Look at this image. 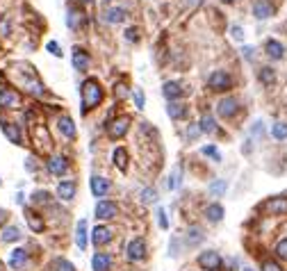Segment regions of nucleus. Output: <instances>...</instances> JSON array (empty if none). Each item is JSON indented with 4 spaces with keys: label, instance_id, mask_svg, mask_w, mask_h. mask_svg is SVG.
<instances>
[{
    "label": "nucleus",
    "instance_id": "09e8293b",
    "mask_svg": "<svg viewBox=\"0 0 287 271\" xmlns=\"http://www.w3.org/2000/svg\"><path fill=\"white\" fill-rule=\"evenodd\" d=\"M134 103H137L139 109H144V103H146V98H144L141 91H134Z\"/></svg>",
    "mask_w": 287,
    "mask_h": 271
},
{
    "label": "nucleus",
    "instance_id": "5701e85b",
    "mask_svg": "<svg viewBox=\"0 0 287 271\" xmlns=\"http://www.w3.org/2000/svg\"><path fill=\"white\" fill-rule=\"evenodd\" d=\"M162 96L169 100H176L183 96V87H180V82H174V80H169V82L162 84Z\"/></svg>",
    "mask_w": 287,
    "mask_h": 271
},
{
    "label": "nucleus",
    "instance_id": "72a5a7b5",
    "mask_svg": "<svg viewBox=\"0 0 287 271\" xmlns=\"http://www.w3.org/2000/svg\"><path fill=\"white\" fill-rule=\"evenodd\" d=\"M201 130H203V132H214V130H217V123H214V118L210 116V114H205L203 118H201Z\"/></svg>",
    "mask_w": 287,
    "mask_h": 271
},
{
    "label": "nucleus",
    "instance_id": "f704fd0d",
    "mask_svg": "<svg viewBox=\"0 0 287 271\" xmlns=\"http://www.w3.org/2000/svg\"><path fill=\"white\" fill-rule=\"evenodd\" d=\"M50 194L48 192H35L32 194V203H35V205H50Z\"/></svg>",
    "mask_w": 287,
    "mask_h": 271
},
{
    "label": "nucleus",
    "instance_id": "bf43d9fd",
    "mask_svg": "<svg viewBox=\"0 0 287 271\" xmlns=\"http://www.w3.org/2000/svg\"><path fill=\"white\" fill-rule=\"evenodd\" d=\"M0 185H3V183H0Z\"/></svg>",
    "mask_w": 287,
    "mask_h": 271
},
{
    "label": "nucleus",
    "instance_id": "6e6552de",
    "mask_svg": "<svg viewBox=\"0 0 287 271\" xmlns=\"http://www.w3.org/2000/svg\"><path fill=\"white\" fill-rule=\"evenodd\" d=\"M112 239H114V230L112 228H107V226H96L94 230H91V244L98 246V248L107 246Z\"/></svg>",
    "mask_w": 287,
    "mask_h": 271
},
{
    "label": "nucleus",
    "instance_id": "3c124183",
    "mask_svg": "<svg viewBox=\"0 0 287 271\" xmlns=\"http://www.w3.org/2000/svg\"><path fill=\"white\" fill-rule=\"evenodd\" d=\"M242 53H244V59H253V57H255V50H253L251 46H244Z\"/></svg>",
    "mask_w": 287,
    "mask_h": 271
},
{
    "label": "nucleus",
    "instance_id": "5fc2aeb1",
    "mask_svg": "<svg viewBox=\"0 0 287 271\" xmlns=\"http://www.w3.org/2000/svg\"><path fill=\"white\" fill-rule=\"evenodd\" d=\"M242 271H253V269H251V266H244V269H242Z\"/></svg>",
    "mask_w": 287,
    "mask_h": 271
},
{
    "label": "nucleus",
    "instance_id": "c756f323",
    "mask_svg": "<svg viewBox=\"0 0 287 271\" xmlns=\"http://www.w3.org/2000/svg\"><path fill=\"white\" fill-rule=\"evenodd\" d=\"M50 269L53 271H75V264L71 260H66V257H55Z\"/></svg>",
    "mask_w": 287,
    "mask_h": 271
},
{
    "label": "nucleus",
    "instance_id": "b1692460",
    "mask_svg": "<svg viewBox=\"0 0 287 271\" xmlns=\"http://www.w3.org/2000/svg\"><path fill=\"white\" fill-rule=\"evenodd\" d=\"M125 10L123 7H109V10H105V14H103V19H105V23H121V21H125Z\"/></svg>",
    "mask_w": 287,
    "mask_h": 271
},
{
    "label": "nucleus",
    "instance_id": "13d9d810",
    "mask_svg": "<svg viewBox=\"0 0 287 271\" xmlns=\"http://www.w3.org/2000/svg\"><path fill=\"white\" fill-rule=\"evenodd\" d=\"M189 3H198V0H189Z\"/></svg>",
    "mask_w": 287,
    "mask_h": 271
},
{
    "label": "nucleus",
    "instance_id": "a211bd4d",
    "mask_svg": "<svg viewBox=\"0 0 287 271\" xmlns=\"http://www.w3.org/2000/svg\"><path fill=\"white\" fill-rule=\"evenodd\" d=\"M223 217H226V210H223L221 203H210L208 207H205V219L212 223H221Z\"/></svg>",
    "mask_w": 287,
    "mask_h": 271
},
{
    "label": "nucleus",
    "instance_id": "4d7b16f0",
    "mask_svg": "<svg viewBox=\"0 0 287 271\" xmlns=\"http://www.w3.org/2000/svg\"><path fill=\"white\" fill-rule=\"evenodd\" d=\"M223 3H235V0H223Z\"/></svg>",
    "mask_w": 287,
    "mask_h": 271
},
{
    "label": "nucleus",
    "instance_id": "ddd939ff",
    "mask_svg": "<svg viewBox=\"0 0 287 271\" xmlns=\"http://www.w3.org/2000/svg\"><path fill=\"white\" fill-rule=\"evenodd\" d=\"M75 192H78V185H75L73 180H62V183L57 185V198H60V201H64V203L73 201Z\"/></svg>",
    "mask_w": 287,
    "mask_h": 271
},
{
    "label": "nucleus",
    "instance_id": "f8f14e48",
    "mask_svg": "<svg viewBox=\"0 0 287 271\" xmlns=\"http://www.w3.org/2000/svg\"><path fill=\"white\" fill-rule=\"evenodd\" d=\"M25 221H28V228H30L32 232H37V235L46 230L44 217H41L39 212H35V210H30V207H25Z\"/></svg>",
    "mask_w": 287,
    "mask_h": 271
},
{
    "label": "nucleus",
    "instance_id": "8fccbe9b",
    "mask_svg": "<svg viewBox=\"0 0 287 271\" xmlns=\"http://www.w3.org/2000/svg\"><path fill=\"white\" fill-rule=\"evenodd\" d=\"M7 219H10V212L0 207V228H5V226H7Z\"/></svg>",
    "mask_w": 287,
    "mask_h": 271
},
{
    "label": "nucleus",
    "instance_id": "2f4dec72",
    "mask_svg": "<svg viewBox=\"0 0 287 271\" xmlns=\"http://www.w3.org/2000/svg\"><path fill=\"white\" fill-rule=\"evenodd\" d=\"M139 196H141V203H146V205H153V203L158 201V192H155L153 187H144Z\"/></svg>",
    "mask_w": 287,
    "mask_h": 271
},
{
    "label": "nucleus",
    "instance_id": "393cba45",
    "mask_svg": "<svg viewBox=\"0 0 287 271\" xmlns=\"http://www.w3.org/2000/svg\"><path fill=\"white\" fill-rule=\"evenodd\" d=\"M264 50H267V55L271 59H282L285 57V48H282V44L280 41H276V39H269L267 44H264Z\"/></svg>",
    "mask_w": 287,
    "mask_h": 271
},
{
    "label": "nucleus",
    "instance_id": "412c9836",
    "mask_svg": "<svg viewBox=\"0 0 287 271\" xmlns=\"http://www.w3.org/2000/svg\"><path fill=\"white\" fill-rule=\"evenodd\" d=\"M237 107H239V103L235 98H223L221 103L217 105V112L221 114L223 118H230V116H235V112H237Z\"/></svg>",
    "mask_w": 287,
    "mask_h": 271
},
{
    "label": "nucleus",
    "instance_id": "79ce46f5",
    "mask_svg": "<svg viewBox=\"0 0 287 271\" xmlns=\"http://www.w3.org/2000/svg\"><path fill=\"white\" fill-rule=\"evenodd\" d=\"M178 178H183V171H180V169H176L174 176H171V183H169V187H171V189H178V187H180V180H178Z\"/></svg>",
    "mask_w": 287,
    "mask_h": 271
},
{
    "label": "nucleus",
    "instance_id": "7ed1b4c3",
    "mask_svg": "<svg viewBox=\"0 0 287 271\" xmlns=\"http://www.w3.org/2000/svg\"><path fill=\"white\" fill-rule=\"evenodd\" d=\"M196 264L201 266L203 271H221V266H223V257H221V253H217V251H203L201 255L196 257Z\"/></svg>",
    "mask_w": 287,
    "mask_h": 271
},
{
    "label": "nucleus",
    "instance_id": "2eb2a0df",
    "mask_svg": "<svg viewBox=\"0 0 287 271\" xmlns=\"http://www.w3.org/2000/svg\"><path fill=\"white\" fill-rule=\"evenodd\" d=\"M28 260H30V253L25 251V248H14V251H12V255H10V266H12L14 271L25 269Z\"/></svg>",
    "mask_w": 287,
    "mask_h": 271
},
{
    "label": "nucleus",
    "instance_id": "a878e982",
    "mask_svg": "<svg viewBox=\"0 0 287 271\" xmlns=\"http://www.w3.org/2000/svg\"><path fill=\"white\" fill-rule=\"evenodd\" d=\"M57 125H60V132L64 134V137H69V139L75 137V123L71 116H62L60 121H57Z\"/></svg>",
    "mask_w": 287,
    "mask_h": 271
},
{
    "label": "nucleus",
    "instance_id": "423d86ee",
    "mask_svg": "<svg viewBox=\"0 0 287 271\" xmlns=\"http://www.w3.org/2000/svg\"><path fill=\"white\" fill-rule=\"evenodd\" d=\"M21 107V96L16 89L0 87V109H19Z\"/></svg>",
    "mask_w": 287,
    "mask_h": 271
},
{
    "label": "nucleus",
    "instance_id": "4468645a",
    "mask_svg": "<svg viewBox=\"0 0 287 271\" xmlns=\"http://www.w3.org/2000/svg\"><path fill=\"white\" fill-rule=\"evenodd\" d=\"M91 269L94 271H109L112 269V255L105 251H96L91 257Z\"/></svg>",
    "mask_w": 287,
    "mask_h": 271
},
{
    "label": "nucleus",
    "instance_id": "603ef678",
    "mask_svg": "<svg viewBox=\"0 0 287 271\" xmlns=\"http://www.w3.org/2000/svg\"><path fill=\"white\" fill-rule=\"evenodd\" d=\"M226 264L230 266V271H237V260H235V257H228Z\"/></svg>",
    "mask_w": 287,
    "mask_h": 271
},
{
    "label": "nucleus",
    "instance_id": "ea45409f",
    "mask_svg": "<svg viewBox=\"0 0 287 271\" xmlns=\"http://www.w3.org/2000/svg\"><path fill=\"white\" fill-rule=\"evenodd\" d=\"M262 271H282V266L276 260H264L262 262Z\"/></svg>",
    "mask_w": 287,
    "mask_h": 271
},
{
    "label": "nucleus",
    "instance_id": "0eeeda50",
    "mask_svg": "<svg viewBox=\"0 0 287 271\" xmlns=\"http://www.w3.org/2000/svg\"><path fill=\"white\" fill-rule=\"evenodd\" d=\"M208 84L212 91H228V89L233 87V78H230L226 71H214L208 78Z\"/></svg>",
    "mask_w": 287,
    "mask_h": 271
},
{
    "label": "nucleus",
    "instance_id": "49530a36",
    "mask_svg": "<svg viewBox=\"0 0 287 271\" xmlns=\"http://www.w3.org/2000/svg\"><path fill=\"white\" fill-rule=\"evenodd\" d=\"M230 37H233V39H237V41H242L244 39V30L239 28V25H233V28H230Z\"/></svg>",
    "mask_w": 287,
    "mask_h": 271
},
{
    "label": "nucleus",
    "instance_id": "a18cd8bd",
    "mask_svg": "<svg viewBox=\"0 0 287 271\" xmlns=\"http://www.w3.org/2000/svg\"><path fill=\"white\" fill-rule=\"evenodd\" d=\"M123 35H125V39L132 41V44H134V41L139 39V30H137V28H128V30L123 32Z\"/></svg>",
    "mask_w": 287,
    "mask_h": 271
},
{
    "label": "nucleus",
    "instance_id": "9d476101",
    "mask_svg": "<svg viewBox=\"0 0 287 271\" xmlns=\"http://www.w3.org/2000/svg\"><path fill=\"white\" fill-rule=\"evenodd\" d=\"M128 125H130V118H128V116L114 118L112 123L107 125V134H109L112 139H121L125 132H128Z\"/></svg>",
    "mask_w": 287,
    "mask_h": 271
},
{
    "label": "nucleus",
    "instance_id": "cd10ccee",
    "mask_svg": "<svg viewBox=\"0 0 287 271\" xmlns=\"http://www.w3.org/2000/svg\"><path fill=\"white\" fill-rule=\"evenodd\" d=\"M205 242V232L201 230V228H189L187 230V244L189 246H198V244H203Z\"/></svg>",
    "mask_w": 287,
    "mask_h": 271
},
{
    "label": "nucleus",
    "instance_id": "37998d69",
    "mask_svg": "<svg viewBox=\"0 0 287 271\" xmlns=\"http://www.w3.org/2000/svg\"><path fill=\"white\" fill-rule=\"evenodd\" d=\"M114 94H116V98H119V100L128 98V87H125L123 82H119V84H116V91H114Z\"/></svg>",
    "mask_w": 287,
    "mask_h": 271
},
{
    "label": "nucleus",
    "instance_id": "473e14b6",
    "mask_svg": "<svg viewBox=\"0 0 287 271\" xmlns=\"http://www.w3.org/2000/svg\"><path fill=\"white\" fill-rule=\"evenodd\" d=\"M271 134L276 139H287V123H282V121H278V123L271 125Z\"/></svg>",
    "mask_w": 287,
    "mask_h": 271
},
{
    "label": "nucleus",
    "instance_id": "6ab92c4d",
    "mask_svg": "<svg viewBox=\"0 0 287 271\" xmlns=\"http://www.w3.org/2000/svg\"><path fill=\"white\" fill-rule=\"evenodd\" d=\"M253 16L260 19V21L271 19V16H273V7L269 5L267 0H255V3H253Z\"/></svg>",
    "mask_w": 287,
    "mask_h": 271
},
{
    "label": "nucleus",
    "instance_id": "4be33fe9",
    "mask_svg": "<svg viewBox=\"0 0 287 271\" xmlns=\"http://www.w3.org/2000/svg\"><path fill=\"white\" fill-rule=\"evenodd\" d=\"M21 228L19 226H5L3 228V232H0V242H5V244H16L21 242Z\"/></svg>",
    "mask_w": 287,
    "mask_h": 271
},
{
    "label": "nucleus",
    "instance_id": "c9c22d12",
    "mask_svg": "<svg viewBox=\"0 0 287 271\" xmlns=\"http://www.w3.org/2000/svg\"><path fill=\"white\" fill-rule=\"evenodd\" d=\"M226 189H228L226 180H217V183L210 185V194H212V196H223V192H226Z\"/></svg>",
    "mask_w": 287,
    "mask_h": 271
},
{
    "label": "nucleus",
    "instance_id": "6e6d98bb",
    "mask_svg": "<svg viewBox=\"0 0 287 271\" xmlns=\"http://www.w3.org/2000/svg\"><path fill=\"white\" fill-rule=\"evenodd\" d=\"M82 3H94V0H82Z\"/></svg>",
    "mask_w": 287,
    "mask_h": 271
},
{
    "label": "nucleus",
    "instance_id": "a19ab883",
    "mask_svg": "<svg viewBox=\"0 0 287 271\" xmlns=\"http://www.w3.org/2000/svg\"><path fill=\"white\" fill-rule=\"evenodd\" d=\"M203 155H210L214 162H219V160H221V153H219L214 146H205V148H203Z\"/></svg>",
    "mask_w": 287,
    "mask_h": 271
},
{
    "label": "nucleus",
    "instance_id": "e433bc0d",
    "mask_svg": "<svg viewBox=\"0 0 287 271\" xmlns=\"http://www.w3.org/2000/svg\"><path fill=\"white\" fill-rule=\"evenodd\" d=\"M260 80H262L264 84H271L273 80H276V73H273V69H269V66L260 69Z\"/></svg>",
    "mask_w": 287,
    "mask_h": 271
},
{
    "label": "nucleus",
    "instance_id": "58836bf2",
    "mask_svg": "<svg viewBox=\"0 0 287 271\" xmlns=\"http://www.w3.org/2000/svg\"><path fill=\"white\" fill-rule=\"evenodd\" d=\"M158 223L162 230H169V219H167V212H164V207H158Z\"/></svg>",
    "mask_w": 287,
    "mask_h": 271
},
{
    "label": "nucleus",
    "instance_id": "c85d7f7f",
    "mask_svg": "<svg viewBox=\"0 0 287 271\" xmlns=\"http://www.w3.org/2000/svg\"><path fill=\"white\" fill-rule=\"evenodd\" d=\"M112 160H114V167L119 169V171H125V169H128V153H125V148H116Z\"/></svg>",
    "mask_w": 287,
    "mask_h": 271
},
{
    "label": "nucleus",
    "instance_id": "f03ea898",
    "mask_svg": "<svg viewBox=\"0 0 287 271\" xmlns=\"http://www.w3.org/2000/svg\"><path fill=\"white\" fill-rule=\"evenodd\" d=\"M146 255H149V244H146L144 237H134L125 244V257L130 262H141Z\"/></svg>",
    "mask_w": 287,
    "mask_h": 271
},
{
    "label": "nucleus",
    "instance_id": "20e7f679",
    "mask_svg": "<svg viewBox=\"0 0 287 271\" xmlns=\"http://www.w3.org/2000/svg\"><path fill=\"white\" fill-rule=\"evenodd\" d=\"M94 214H96V219H100V221H112V219L119 217V205H116L114 201L103 198V201H98Z\"/></svg>",
    "mask_w": 287,
    "mask_h": 271
},
{
    "label": "nucleus",
    "instance_id": "39448f33",
    "mask_svg": "<svg viewBox=\"0 0 287 271\" xmlns=\"http://www.w3.org/2000/svg\"><path fill=\"white\" fill-rule=\"evenodd\" d=\"M264 214H271V217H280V214L287 212V198L276 196V198H267V201L260 205Z\"/></svg>",
    "mask_w": 287,
    "mask_h": 271
},
{
    "label": "nucleus",
    "instance_id": "de8ad7c7",
    "mask_svg": "<svg viewBox=\"0 0 287 271\" xmlns=\"http://www.w3.org/2000/svg\"><path fill=\"white\" fill-rule=\"evenodd\" d=\"M201 132H203V130H201V125H198V123H192V125H189V130H187L189 139H196Z\"/></svg>",
    "mask_w": 287,
    "mask_h": 271
},
{
    "label": "nucleus",
    "instance_id": "f257e3e1",
    "mask_svg": "<svg viewBox=\"0 0 287 271\" xmlns=\"http://www.w3.org/2000/svg\"><path fill=\"white\" fill-rule=\"evenodd\" d=\"M100 100H103V89H100V84L96 82V80H84L82 84V107L84 112L87 109H94L100 105Z\"/></svg>",
    "mask_w": 287,
    "mask_h": 271
},
{
    "label": "nucleus",
    "instance_id": "864d4df0",
    "mask_svg": "<svg viewBox=\"0 0 287 271\" xmlns=\"http://www.w3.org/2000/svg\"><path fill=\"white\" fill-rule=\"evenodd\" d=\"M0 271H5V264H3V260H0Z\"/></svg>",
    "mask_w": 287,
    "mask_h": 271
},
{
    "label": "nucleus",
    "instance_id": "9b49d317",
    "mask_svg": "<svg viewBox=\"0 0 287 271\" xmlns=\"http://www.w3.org/2000/svg\"><path fill=\"white\" fill-rule=\"evenodd\" d=\"M46 167H48V171L53 173V176H64L66 169H69V160H66L64 155H50Z\"/></svg>",
    "mask_w": 287,
    "mask_h": 271
},
{
    "label": "nucleus",
    "instance_id": "1a4fd4ad",
    "mask_svg": "<svg viewBox=\"0 0 287 271\" xmlns=\"http://www.w3.org/2000/svg\"><path fill=\"white\" fill-rule=\"evenodd\" d=\"M0 128H3L5 137L10 139L12 144H16V146H23V132H21V128H19L16 123H12V121H5V118H0Z\"/></svg>",
    "mask_w": 287,
    "mask_h": 271
},
{
    "label": "nucleus",
    "instance_id": "c03bdc74",
    "mask_svg": "<svg viewBox=\"0 0 287 271\" xmlns=\"http://www.w3.org/2000/svg\"><path fill=\"white\" fill-rule=\"evenodd\" d=\"M46 48H48L50 53L55 55V57H62V55H64V53H62V48H60V44H57V41H48V46H46Z\"/></svg>",
    "mask_w": 287,
    "mask_h": 271
},
{
    "label": "nucleus",
    "instance_id": "4c0bfd02",
    "mask_svg": "<svg viewBox=\"0 0 287 271\" xmlns=\"http://www.w3.org/2000/svg\"><path fill=\"white\" fill-rule=\"evenodd\" d=\"M273 251H276L278 260H287V239H280V242L276 244V248H273Z\"/></svg>",
    "mask_w": 287,
    "mask_h": 271
},
{
    "label": "nucleus",
    "instance_id": "dca6fc26",
    "mask_svg": "<svg viewBox=\"0 0 287 271\" xmlns=\"http://www.w3.org/2000/svg\"><path fill=\"white\" fill-rule=\"evenodd\" d=\"M71 59H73L75 71H87V69H89V53H87L84 48H80V46H75V48H73Z\"/></svg>",
    "mask_w": 287,
    "mask_h": 271
},
{
    "label": "nucleus",
    "instance_id": "f3484780",
    "mask_svg": "<svg viewBox=\"0 0 287 271\" xmlns=\"http://www.w3.org/2000/svg\"><path fill=\"white\" fill-rule=\"evenodd\" d=\"M107 192H109V180H107V178H103V176H94V178H91V194H94L96 198L107 196Z\"/></svg>",
    "mask_w": 287,
    "mask_h": 271
},
{
    "label": "nucleus",
    "instance_id": "bb28decb",
    "mask_svg": "<svg viewBox=\"0 0 287 271\" xmlns=\"http://www.w3.org/2000/svg\"><path fill=\"white\" fill-rule=\"evenodd\" d=\"M167 114L171 118H176V121H178V118H185L187 116V107H185L183 103H176V100H171V103L167 105Z\"/></svg>",
    "mask_w": 287,
    "mask_h": 271
},
{
    "label": "nucleus",
    "instance_id": "7c9ffc66",
    "mask_svg": "<svg viewBox=\"0 0 287 271\" xmlns=\"http://www.w3.org/2000/svg\"><path fill=\"white\" fill-rule=\"evenodd\" d=\"M82 21H84V14H82V12H78V10H69V19H66V25H69V28L78 30Z\"/></svg>",
    "mask_w": 287,
    "mask_h": 271
},
{
    "label": "nucleus",
    "instance_id": "aec40b11",
    "mask_svg": "<svg viewBox=\"0 0 287 271\" xmlns=\"http://www.w3.org/2000/svg\"><path fill=\"white\" fill-rule=\"evenodd\" d=\"M75 244H78L80 251H84L87 244H89V235H87V219H80L78 226H75Z\"/></svg>",
    "mask_w": 287,
    "mask_h": 271
}]
</instances>
